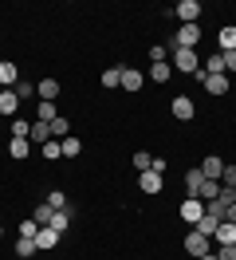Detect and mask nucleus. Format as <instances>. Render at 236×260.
<instances>
[{
	"instance_id": "nucleus-1",
	"label": "nucleus",
	"mask_w": 236,
	"mask_h": 260,
	"mask_svg": "<svg viewBox=\"0 0 236 260\" xmlns=\"http://www.w3.org/2000/svg\"><path fill=\"white\" fill-rule=\"evenodd\" d=\"M173 71H181V75H197V79H205L201 71V59H197V51H185V48H173V59H170Z\"/></svg>"
},
{
	"instance_id": "nucleus-2",
	"label": "nucleus",
	"mask_w": 236,
	"mask_h": 260,
	"mask_svg": "<svg viewBox=\"0 0 236 260\" xmlns=\"http://www.w3.org/2000/svg\"><path fill=\"white\" fill-rule=\"evenodd\" d=\"M181 248H185L189 256L197 260V256H205V252H213V244H209V237H201L197 229H189L185 233V241H181Z\"/></svg>"
},
{
	"instance_id": "nucleus-3",
	"label": "nucleus",
	"mask_w": 236,
	"mask_h": 260,
	"mask_svg": "<svg viewBox=\"0 0 236 260\" xmlns=\"http://www.w3.org/2000/svg\"><path fill=\"white\" fill-rule=\"evenodd\" d=\"M197 40H201V28H197V24H181V32L173 36V48L193 51V48H197Z\"/></svg>"
},
{
	"instance_id": "nucleus-4",
	"label": "nucleus",
	"mask_w": 236,
	"mask_h": 260,
	"mask_svg": "<svg viewBox=\"0 0 236 260\" xmlns=\"http://www.w3.org/2000/svg\"><path fill=\"white\" fill-rule=\"evenodd\" d=\"M201 217H205V201L201 197H185V201H181V221H185V225H197Z\"/></svg>"
},
{
	"instance_id": "nucleus-5",
	"label": "nucleus",
	"mask_w": 236,
	"mask_h": 260,
	"mask_svg": "<svg viewBox=\"0 0 236 260\" xmlns=\"http://www.w3.org/2000/svg\"><path fill=\"white\" fill-rule=\"evenodd\" d=\"M170 111H173V118H177V122H189V118L197 114V107H193V99L177 95V99H173V103H170Z\"/></svg>"
},
{
	"instance_id": "nucleus-6",
	"label": "nucleus",
	"mask_w": 236,
	"mask_h": 260,
	"mask_svg": "<svg viewBox=\"0 0 236 260\" xmlns=\"http://www.w3.org/2000/svg\"><path fill=\"white\" fill-rule=\"evenodd\" d=\"M16 83H20V67H16L12 59H0V87H4V91H12Z\"/></svg>"
},
{
	"instance_id": "nucleus-7",
	"label": "nucleus",
	"mask_w": 236,
	"mask_h": 260,
	"mask_svg": "<svg viewBox=\"0 0 236 260\" xmlns=\"http://www.w3.org/2000/svg\"><path fill=\"white\" fill-rule=\"evenodd\" d=\"M173 12L181 16V24H197V20H201V4H197V0H181Z\"/></svg>"
},
{
	"instance_id": "nucleus-8",
	"label": "nucleus",
	"mask_w": 236,
	"mask_h": 260,
	"mask_svg": "<svg viewBox=\"0 0 236 260\" xmlns=\"http://www.w3.org/2000/svg\"><path fill=\"white\" fill-rule=\"evenodd\" d=\"M138 185H142V193H161V185H165V181H161V174H154V170H146V174H138Z\"/></svg>"
},
{
	"instance_id": "nucleus-9",
	"label": "nucleus",
	"mask_w": 236,
	"mask_h": 260,
	"mask_svg": "<svg viewBox=\"0 0 236 260\" xmlns=\"http://www.w3.org/2000/svg\"><path fill=\"white\" fill-rule=\"evenodd\" d=\"M201 174H205L209 181H220V174H224V162H220L217 154H209V158L201 162Z\"/></svg>"
},
{
	"instance_id": "nucleus-10",
	"label": "nucleus",
	"mask_w": 236,
	"mask_h": 260,
	"mask_svg": "<svg viewBox=\"0 0 236 260\" xmlns=\"http://www.w3.org/2000/svg\"><path fill=\"white\" fill-rule=\"evenodd\" d=\"M201 83L209 95H228V75H205Z\"/></svg>"
},
{
	"instance_id": "nucleus-11",
	"label": "nucleus",
	"mask_w": 236,
	"mask_h": 260,
	"mask_svg": "<svg viewBox=\"0 0 236 260\" xmlns=\"http://www.w3.org/2000/svg\"><path fill=\"white\" fill-rule=\"evenodd\" d=\"M59 237H63V233H55V229H40V233H36V248L47 252V248H55V244H59Z\"/></svg>"
},
{
	"instance_id": "nucleus-12",
	"label": "nucleus",
	"mask_w": 236,
	"mask_h": 260,
	"mask_svg": "<svg viewBox=\"0 0 236 260\" xmlns=\"http://www.w3.org/2000/svg\"><path fill=\"white\" fill-rule=\"evenodd\" d=\"M28 142H51V122H31V130H28Z\"/></svg>"
},
{
	"instance_id": "nucleus-13",
	"label": "nucleus",
	"mask_w": 236,
	"mask_h": 260,
	"mask_svg": "<svg viewBox=\"0 0 236 260\" xmlns=\"http://www.w3.org/2000/svg\"><path fill=\"white\" fill-rule=\"evenodd\" d=\"M36 95L44 99V103H55V95H59V83H55V79H40V83H36Z\"/></svg>"
},
{
	"instance_id": "nucleus-14",
	"label": "nucleus",
	"mask_w": 236,
	"mask_h": 260,
	"mask_svg": "<svg viewBox=\"0 0 236 260\" xmlns=\"http://www.w3.org/2000/svg\"><path fill=\"white\" fill-rule=\"evenodd\" d=\"M205 185V174H201V166H193V170H185V189L189 197H197V189Z\"/></svg>"
},
{
	"instance_id": "nucleus-15",
	"label": "nucleus",
	"mask_w": 236,
	"mask_h": 260,
	"mask_svg": "<svg viewBox=\"0 0 236 260\" xmlns=\"http://www.w3.org/2000/svg\"><path fill=\"white\" fill-rule=\"evenodd\" d=\"M193 229H197L201 237H209V241H213V233L220 229V217H213V213H205V217H201V221H197Z\"/></svg>"
},
{
	"instance_id": "nucleus-16",
	"label": "nucleus",
	"mask_w": 236,
	"mask_h": 260,
	"mask_svg": "<svg viewBox=\"0 0 236 260\" xmlns=\"http://www.w3.org/2000/svg\"><path fill=\"white\" fill-rule=\"evenodd\" d=\"M142 71H134V67H122V91H142Z\"/></svg>"
},
{
	"instance_id": "nucleus-17",
	"label": "nucleus",
	"mask_w": 236,
	"mask_h": 260,
	"mask_svg": "<svg viewBox=\"0 0 236 260\" xmlns=\"http://www.w3.org/2000/svg\"><path fill=\"white\" fill-rule=\"evenodd\" d=\"M213 241L217 244H236V225L232 221H220V229L213 233Z\"/></svg>"
},
{
	"instance_id": "nucleus-18",
	"label": "nucleus",
	"mask_w": 236,
	"mask_h": 260,
	"mask_svg": "<svg viewBox=\"0 0 236 260\" xmlns=\"http://www.w3.org/2000/svg\"><path fill=\"white\" fill-rule=\"evenodd\" d=\"M51 217H55V209H51L47 201H40V205H36V213H31V221H36L40 229H47V225H51Z\"/></svg>"
},
{
	"instance_id": "nucleus-19",
	"label": "nucleus",
	"mask_w": 236,
	"mask_h": 260,
	"mask_svg": "<svg viewBox=\"0 0 236 260\" xmlns=\"http://www.w3.org/2000/svg\"><path fill=\"white\" fill-rule=\"evenodd\" d=\"M16 107H20V95H16V91H0V114H8V118H12Z\"/></svg>"
},
{
	"instance_id": "nucleus-20",
	"label": "nucleus",
	"mask_w": 236,
	"mask_h": 260,
	"mask_svg": "<svg viewBox=\"0 0 236 260\" xmlns=\"http://www.w3.org/2000/svg\"><path fill=\"white\" fill-rule=\"evenodd\" d=\"M71 217H75V209H71V205H67V209H55V217H51V225H47V229H55V233H63V229L71 225Z\"/></svg>"
},
{
	"instance_id": "nucleus-21",
	"label": "nucleus",
	"mask_w": 236,
	"mask_h": 260,
	"mask_svg": "<svg viewBox=\"0 0 236 260\" xmlns=\"http://www.w3.org/2000/svg\"><path fill=\"white\" fill-rule=\"evenodd\" d=\"M217 44H220V55H224V51H236V28H232V24H228V28H220Z\"/></svg>"
},
{
	"instance_id": "nucleus-22",
	"label": "nucleus",
	"mask_w": 236,
	"mask_h": 260,
	"mask_svg": "<svg viewBox=\"0 0 236 260\" xmlns=\"http://www.w3.org/2000/svg\"><path fill=\"white\" fill-rule=\"evenodd\" d=\"M28 150H31L28 138H12V142H8V154H12L16 162H24V158H28Z\"/></svg>"
},
{
	"instance_id": "nucleus-23",
	"label": "nucleus",
	"mask_w": 236,
	"mask_h": 260,
	"mask_svg": "<svg viewBox=\"0 0 236 260\" xmlns=\"http://www.w3.org/2000/svg\"><path fill=\"white\" fill-rule=\"evenodd\" d=\"M197 197H201L205 205H209V201H217V197H220V181H209V178H205V185L197 189Z\"/></svg>"
},
{
	"instance_id": "nucleus-24",
	"label": "nucleus",
	"mask_w": 236,
	"mask_h": 260,
	"mask_svg": "<svg viewBox=\"0 0 236 260\" xmlns=\"http://www.w3.org/2000/svg\"><path fill=\"white\" fill-rule=\"evenodd\" d=\"M59 114H55V103H44L40 99V107H36V122H55Z\"/></svg>"
},
{
	"instance_id": "nucleus-25",
	"label": "nucleus",
	"mask_w": 236,
	"mask_h": 260,
	"mask_svg": "<svg viewBox=\"0 0 236 260\" xmlns=\"http://www.w3.org/2000/svg\"><path fill=\"white\" fill-rule=\"evenodd\" d=\"M103 87H107V91L122 87V67H110V71H103Z\"/></svg>"
},
{
	"instance_id": "nucleus-26",
	"label": "nucleus",
	"mask_w": 236,
	"mask_h": 260,
	"mask_svg": "<svg viewBox=\"0 0 236 260\" xmlns=\"http://www.w3.org/2000/svg\"><path fill=\"white\" fill-rule=\"evenodd\" d=\"M59 150H63V158H79V138H71V134H67V138H59Z\"/></svg>"
},
{
	"instance_id": "nucleus-27",
	"label": "nucleus",
	"mask_w": 236,
	"mask_h": 260,
	"mask_svg": "<svg viewBox=\"0 0 236 260\" xmlns=\"http://www.w3.org/2000/svg\"><path fill=\"white\" fill-rule=\"evenodd\" d=\"M205 75H224V55H209V63H205Z\"/></svg>"
},
{
	"instance_id": "nucleus-28",
	"label": "nucleus",
	"mask_w": 236,
	"mask_h": 260,
	"mask_svg": "<svg viewBox=\"0 0 236 260\" xmlns=\"http://www.w3.org/2000/svg\"><path fill=\"white\" fill-rule=\"evenodd\" d=\"M170 75H173V67H170V63H154V67H150V79H154V83H165Z\"/></svg>"
},
{
	"instance_id": "nucleus-29",
	"label": "nucleus",
	"mask_w": 236,
	"mask_h": 260,
	"mask_svg": "<svg viewBox=\"0 0 236 260\" xmlns=\"http://www.w3.org/2000/svg\"><path fill=\"white\" fill-rule=\"evenodd\" d=\"M40 248H36V241H28V237H20L16 241V256H36Z\"/></svg>"
},
{
	"instance_id": "nucleus-30",
	"label": "nucleus",
	"mask_w": 236,
	"mask_h": 260,
	"mask_svg": "<svg viewBox=\"0 0 236 260\" xmlns=\"http://www.w3.org/2000/svg\"><path fill=\"white\" fill-rule=\"evenodd\" d=\"M67 130H71V122H67V118H55V122H51V138H55V142H59V138H67Z\"/></svg>"
},
{
	"instance_id": "nucleus-31",
	"label": "nucleus",
	"mask_w": 236,
	"mask_h": 260,
	"mask_svg": "<svg viewBox=\"0 0 236 260\" xmlns=\"http://www.w3.org/2000/svg\"><path fill=\"white\" fill-rule=\"evenodd\" d=\"M44 201L51 205V209H67V193H59V189H51V193H47Z\"/></svg>"
},
{
	"instance_id": "nucleus-32",
	"label": "nucleus",
	"mask_w": 236,
	"mask_h": 260,
	"mask_svg": "<svg viewBox=\"0 0 236 260\" xmlns=\"http://www.w3.org/2000/svg\"><path fill=\"white\" fill-rule=\"evenodd\" d=\"M28 130H31L28 118H12V138H28Z\"/></svg>"
},
{
	"instance_id": "nucleus-33",
	"label": "nucleus",
	"mask_w": 236,
	"mask_h": 260,
	"mask_svg": "<svg viewBox=\"0 0 236 260\" xmlns=\"http://www.w3.org/2000/svg\"><path fill=\"white\" fill-rule=\"evenodd\" d=\"M12 91H16V95H20V99H31V95H36V83L20 79V83H16V87H12Z\"/></svg>"
},
{
	"instance_id": "nucleus-34",
	"label": "nucleus",
	"mask_w": 236,
	"mask_h": 260,
	"mask_svg": "<svg viewBox=\"0 0 236 260\" xmlns=\"http://www.w3.org/2000/svg\"><path fill=\"white\" fill-rule=\"evenodd\" d=\"M134 166H138V174H146V170L154 166V158H150L146 150H138V154H134Z\"/></svg>"
},
{
	"instance_id": "nucleus-35",
	"label": "nucleus",
	"mask_w": 236,
	"mask_h": 260,
	"mask_svg": "<svg viewBox=\"0 0 236 260\" xmlns=\"http://www.w3.org/2000/svg\"><path fill=\"white\" fill-rule=\"evenodd\" d=\"M220 185L236 189V166H224V174H220Z\"/></svg>"
},
{
	"instance_id": "nucleus-36",
	"label": "nucleus",
	"mask_w": 236,
	"mask_h": 260,
	"mask_svg": "<svg viewBox=\"0 0 236 260\" xmlns=\"http://www.w3.org/2000/svg\"><path fill=\"white\" fill-rule=\"evenodd\" d=\"M44 158H63V150H59V142L51 138V142H44Z\"/></svg>"
},
{
	"instance_id": "nucleus-37",
	"label": "nucleus",
	"mask_w": 236,
	"mask_h": 260,
	"mask_svg": "<svg viewBox=\"0 0 236 260\" xmlns=\"http://www.w3.org/2000/svg\"><path fill=\"white\" fill-rule=\"evenodd\" d=\"M36 233H40L36 221H24V225H20V237H28V241H36Z\"/></svg>"
},
{
	"instance_id": "nucleus-38",
	"label": "nucleus",
	"mask_w": 236,
	"mask_h": 260,
	"mask_svg": "<svg viewBox=\"0 0 236 260\" xmlns=\"http://www.w3.org/2000/svg\"><path fill=\"white\" fill-rule=\"evenodd\" d=\"M217 260H236V244H220V248H217Z\"/></svg>"
},
{
	"instance_id": "nucleus-39",
	"label": "nucleus",
	"mask_w": 236,
	"mask_h": 260,
	"mask_svg": "<svg viewBox=\"0 0 236 260\" xmlns=\"http://www.w3.org/2000/svg\"><path fill=\"white\" fill-rule=\"evenodd\" d=\"M150 59H154V63H165V48H161V44H154V48H150Z\"/></svg>"
},
{
	"instance_id": "nucleus-40",
	"label": "nucleus",
	"mask_w": 236,
	"mask_h": 260,
	"mask_svg": "<svg viewBox=\"0 0 236 260\" xmlns=\"http://www.w3.org/2000/svg\"><path fill=\"white\" fill-rule=\"evenodd\" d=\"M224 71H236V51H224Z\"/></svg>"
},
{
	"instance_id": "nucleus-41",
	"label": "nucleus",
	"mask_w": 236,
	"mask_h": 260,
	"mask_svg": "<svg viewBox=\"0 0 236 260\" xmlns=\"http://www.w3.org/2000/svg\"><path fill=\"white\" fill-rule=\"evenodd\" d=\"M224 221H232V225H236V201L228 205V209H224Z\"/></svg>"
},
{
	"instance_id": "nucleus-42",
	"label": "nucleus",
	"mask_w": 236,
	"mask_h": 260,
	"mask_svg": "<svg viewBox=\"0 0 236 260\" xmlns=\"http://www.w3.org/2000/svg\"><path fill=\"white\" fill-rule=\"evenodd\" d=\"M197 260H217V252H205V256H197Z\"/></svg>"
},
{
	"instance_id": "nucleus-43",
	"label": "nucleus",
	"mask_w": 236,
	"mask_h": 260,
	"mask_svg": "<svg viewBox=\"0 0 236 260\" xmlns=\"http://www.w3.org/2000/svg\"><path fill=\"white\" fill-rule=\"evenodd\" d=\"M0 91H4V87H0Z\"/></svg>"
}]
</instances>
